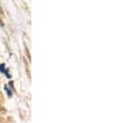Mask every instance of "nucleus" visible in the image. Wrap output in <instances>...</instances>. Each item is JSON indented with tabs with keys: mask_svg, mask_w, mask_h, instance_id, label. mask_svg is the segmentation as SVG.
Listing matches in <instances>:
<instances>
[]
</instances>
